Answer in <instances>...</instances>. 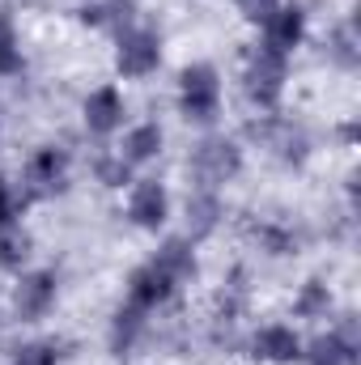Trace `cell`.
<instances>
[{"instance_id": "obj_13", "label": "cell", "mask_w": 361, "mask_h": 365, "mask_svg": "<svg viewBox=\"0 0 361 365\" xmlns=\"http://www.w3.org/2000/svg\"><path fill=\"white\" fill-rule=\"evenodd\" d=\"M158 153H162V128H158V123H141V128H132V132L123 136V149H119V158H123L128 166L149 162V158H158Z\"/></svg>"}, {"instance_id": "obj_6", "label": "cell", "mask_w": 361, "mask_h": 365, "mask_svg": "<svg viewBox=\"0 0 361 365\" xmlns=\"http://www.w3.org/2000/svg\"><path fill=\"white\" fill-rule=\"evenodd\" d=\"M166 212H171V195H166V187L153 179L136 182L132 187V200H128V217L136 221V225H145V230H158L162 221H166Z\"/></svg>"}, {"instance_id": "obj_25", "label": "cell", "mask_w": 361, "mask_h": 365, "mask_svg": "<svg viewBox=\"0 0 361 365\" xmlns=\"http://www.w3.org/2000/svg\"><path fill=\"white\" fill-rule=\"evenodd\" d=\"M13 212H17V191L9 179H0V225H13Z\"/></svg>"}, {"instance_id": "obj_17", "label": "cell", "mask_w": 361, "mask_h": 365, "mask_svg": "<svg viewBox=\"0 0 361 365\" xmlns=\"http://www.w3.org/2000/svg\"><path fill=\"white\" fill-rule=\"evenodd\" d=\"M310 365H357V349L345 344L336 331H327L310 344Z\"/></svg>"}, {"instance_id": "obj_12", "label": "cell", "mask_w": 361, "mask_h": 365, "mask_svg": "<svg viewBox=\"0 0 361 365\" xmlns=\"http://www.w3.org/2000/svg\"><path fill=\"white\" fill-rule=\"evenodd\" d=\"M217 225H221V200H217V191H195V195L187 200V238L200 242V238H208Z\"/></svg>"}, {"instance_id": "obj_1", "label": "cell", "mask_w": 361, "mask_h": 365, "mask_svg": "<svg viewBox=\"0 0 361 365\" xmlns=\"http://www.w3.org/2000/svg\"><path fill=\"white\" fill-rule=\"evenodd\" d=\"M238 170H243V149H238L234 140H225V136H208V140H200L195 153H191V175L204 182V191L230 182Z\"/></svg>"}, {"instance_id": "obj_16", "label": "cell", "mask_w": 361, "mask_h": 365, "mask_svg": "<svg viewBox=\"0 0 361 365\" xmlns=\"http://www.w3.org/2000/svg\"><path fill=\"white\" fill-rule=\"evenodd\" d=\"M153 264H158L162 272L171 276L175 284H179V280H187V276L195 272V259H191V247H187L183 238H171V242H166V247H162V251L153 255Z\"/></svg>"}, {"instance_id": "obj_21", "label": "cell", "mask_w": 361, "mask_h": 365, "mask_svg": "<svg viewBox=\"0 0 361 365\" xmlns=\"http://www.w3.org/2000/svg\"><path fill=\"white\" fill-rule=\"evenodd\" d=\"M60 361V349L56 344H26L17 353V365H56Z\"/></svg>"}, {"instance_id": "obj_10", "label": "cell", "mask_w": 361, "mask_h": 365, "mask_svg": "<svg viewBox=\"0 0 361 365\" xmlns=\"http://www.w3.org/2000/svg\"><path fill=\"white\" fill-rule=\"evenodd\" d=\"M251 349H255L260 361H276V365L298 361V357H302V340H298L293 327H264V331H255Z\"/></svg>"}, {"instance_id": "obj_11", "label": "cell", "mask_w": 361, "mask_h": 365, "mask_svg": "<svg viewBox=\"0 0 361 365\" xmlns=\"http://www.w3.org/2000/svg\"><path fill=\"white\" fill-rule=\"evenodd\" d=\"M123 123V98L111 90H93L86 98V128H90L93 136H106V132H115Z\"/></svg>"}, {"instance_id": "obj_24", "label": "cell", "mask_w": 361, "mask_h": 365, "mask_svg": "<svg viewBox=\"0 0 361 365\" xmlns=\"http://www.w3.org/2000/svg\"><path fill=\"white\" fill-rule=\"evenodd\" d=\"M234 4H238V13L247 21H268L272 13H276V0H234Z\"/></svg>"}, {"instance_id": "obj_23", "label": "cell", "mask_w": 361, "mask_h": 365, "mask_svg": "<svg viewBox=\"0 0 361 365\" xmlns=\"http://www.w3.org/2000/svg\"><path fill=\"white\" fill-rule=\"evenodd\" d=\"M345 68H353L357 64V51H353V30H336V38H332V47H327Z\"/></svg>"}, {"instance_id": "obj_2", "label": "cell", "mask_w": 361, "mask_h": 365, "mask_svg": "<svg viewBox=\"0 0 361 365\" xmlns=\"http://www.w3.org/2000/svg\"><path fill=\"white\" fill-rule=\"evenodd\" d=\"M183 115L187 119H195V123H208V119H217V106H221V81H217V68H208V64H191V68H183Z\"/></svg>"}, {"instance_id": "obj_14", "label": "cell", "mask_w": 361, "mask_h": 365, "mask_svg": "<svg viewBox=\"0 0 361 365\" xmlns=\"http://www.w3.org/2000/svg\"><path fill=\"white\" fill-rule=\"evenodd\" d=\"M141 331H145V310L141 306H119L115 310V323H111V349L123 357V353H132V344L141 340Z\"/></svg>"}, {"instance_id": "obj_20", "label": "cell", "mask_w": 361, "mask_h": 365, "mask_svg": "<svg viewBox=\"0 0 361 365\" xmlns=\"http://www.w3.org/2000/svg\"><path fill=\"white\" fill-rule=\"evenodd\" d=\"M21 68V47H17V34H13V26L0 17V77H9V73H17Z\"/></svg>"}, {"instance_id": "obj_18", "label": "cell", "mask_w": 361, "mask_h": 365, "mask_svg": "<svg viewBox=\"0 0 361 365\" xmlns=\"http://www.w3.org/2000/svg\"><path fill=\"white\" fill-rule=\"evenodd\" d=\"M30 255V238L17 225H0V268H21Z\"/></svg>"}, {"instance_id": "obj_5", "label": "cell", "mask_w": 361, "mask_h": 365, "mask_svg": "<svg viewBox=\"0 0 361 365\" xmlns=\"http://www.w3.org/2000/svg\"><path fill=\"white\" fill-rule=\"evenodd\" d=\"M51 302H56V276L51 272H30L17 280V293H13V310H17V319H43L47 310H51Z\"/></svg>"}, {"instance_id": "obj_26", "label": "cell", "mask_w": 361, "mask_h": 365, "mask_svg": "<svg viewBox=\"0 0 361 365\" xmlns=\"http://www.w3.org/2000/svg\"><path fill=\"white\" fill-rule=\"evenodd\" d=\"M260 242L268 247V255H285V251L293 247V242H289V234H280V230H268V225L260 230Z\"/></svg>"}, {"instance_id": "obj_9", "label": "cell", "mask_w": 361, "mask_h": 365, "mask_svg": "<svg viewBox=\"0 0 361 365\" xmlns=\"http://www.w3.org/2000/svg\"><path fill=\"white\" fill-rule=\"evenodd\" d=\"M302 30H306V17H302V9H276L268 21H264V47L272 51H280V56H289L298 43H302Z\"/></svg>"}, {"instance_id": "obj_3", "label": "cell", "mask_w": 361, "mask_h": 365, "mask_svg": "<svg viewBox=\"0 0 361 365\" xmlns=\"http://www.w3.org/2000/svg\"><path fill=\"white\" fill-rule=\"evenodd\" d=\"M280 90H285V56L272 51V47H260L247 64V93H251V102L272 110Z\"/></svg>"}, {"instance_id": "obj_19", "label": "cell", "mask_w": 361, "mask_h": 365, "mask_svg": "<svg viewBox=\"0 0 361 365\" xmlns=\"http://www.w3.org/2000/svg\"><path fill=\"white\" fill-rule=\"evenodd\" d=\"M327 306H332V293H327L323 280H310V284L298 293V314H302V319H319V314H327Z\"/></svg>"}, {"instance_id": "obj_8", "label": "cell", "mask_w": 361, "mask_h": 365, "mask_svg": "<svg viewBox=\"0 0 361 365\" xmlns=\"http://www.w3.org/2000/svg\"><path fill=\"white\" fill-rule=\"evenodd\" d=\"M175 293V280L162 272L153 259L145 264V268H136L132 280H128V302L132 306H141V310H149V306H158V302H166Z\"/></svg>"}, {"instance_id": "obj_22", "label": "cell", "mask_w": 361, "mask_h": 365, "mask_svg": "<svg viewBox=\"0 0 361 365\" xmlns=\"http://www.w3.org/2000/svg\"><path fill=\"white\" fill-rule=\"evenodd\" d=\"M128 170H132V166H128L123 158H102V162H98V179L106 182V187H123V182H128Z\"/></svg>"}, {"instance_id": "obj_4", "label": "cell", "mask_w": 361, "mask_h": 365, "mask_svg": "<svg viewBox=\"0 0 361 365\" xmlns=\"http://www.w3.org/2000/svg\"><path fill=\"white\" fill-rule=\"evenodd\" d=\"M123 77H149L162 64V43L153 30H123L119 38V56H115Z\"/></svg>"}, {"instance_id": "obj_15", "label": "cell", "mask_w": 361, "mask_h": 365, "mask_svg": "<svg viewBox=\"0 0 361 365\" xmlns=\"http://www.w3.org/2000/svg\"><path fill=\"white\" fill-rule=\"evenodd\" d=\"M264 136H268V145L285 158V162H302L306 158V132L302 128H293V123H264Z\"/></svg>"}, {"instance_id": "obj_7", "label": "cell", "mask_w": 361, "mask_h": 365, "mask_svg": "<svg viewBox=\"0 0 361 365\" xmlns=\"http://www.w3.org/2000/svg\"><path fill=\"white\" fill-rule=\"evenodd\" d=\"M26 182L39 191V195H51V191H64L68 187V158L64 149H39L26 166Z\"/></svg>"}]
</instances>
